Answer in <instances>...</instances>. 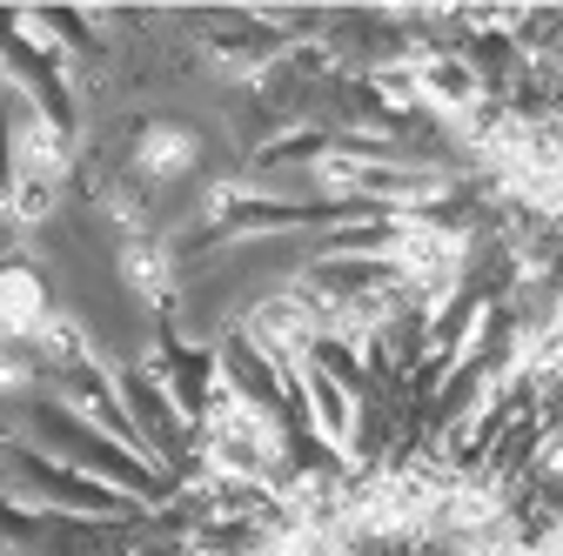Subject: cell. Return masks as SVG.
Listing matches in <instances>:
<instances>
[{
  "mask_svg": "<svg viewBox=\"0 0 563 556\" xmlns=\"http://www.w3.org/2000/svg\"><path fill=\"white\" fill-rule=\"evenodd\" d=\"M27 430H34V449H47V456H54V463H67V469H88V476L114 482V490H128L141 510H168V503H175V490H181L168 469L141 463L134 449H121L114 436H101L88 415H75V409L54 402V396H41V402H34Z\"/></svg>",
  "mask_w": 563,
  "mask_h": 556,
  "instance_id": "obj_1",
  "label": "cell"
},
{
  "mask_svg": "<svg viewBox=\"0 0 563 556\" xmlns=\"http://www.w3.org/2000/svg\"><path fill=\"white\" fill-rule=\"evenodd\" d=\"M8 456H14V476H21V482H8V490H21L27 503H41L54 516H88V523H141V516H155V510H141L128 490H114V482L54 463L27 436H8Z\"/></svg>",
  "mask_w": 563,
  "mask_h": 556,
  "instance_id": "obj_2",
  "label": "cell"
},
{
  "mask_svg": "<svg viewBox=\"0 0 563 556\" xmlns=\"http://www.w3.org/2000/svg\"><path fill=\"white\" fill-rule=\"evenodd\" d=\"M67 168H75V142H67V127L47 121L41 108H21L8 121V188H47V194H60Z\"/></svg>",
  "mask_w": 563,
  "mask_h": 556,
  "instance_id": "obj_3",
  "label": "cell"
},
{
  "mask_svg": "<svg viewBox=\"0 0 563 556\" xmlns=\"http://www.w3.org/2000/svg\"><path fill=\"white\" fill-rule=\"evenodd\" d=\"M201 168V134L188 127V121H168V114H155V121H141L134 127V148H128V175L134 181H181V175H195Z\"/></svg>",
  "mask_w": 563,
  "mask_h": 556,
  "instance_id": "obj_4",
  "label": "cell"
},
{
  "mask_svg": "<svg viewBox=\"0 0 563 556\" xmlns=\"http://www.w3.org/2000/svg\"><path fill=\"white\" fill-rule=\"evenodd\" d=\"M54 296H47V275L34 262H0V342L14 349H34L54 322Z\"/></svg>",
  "mask_w": 563,
  "mask_h": 556,
  "instance_id": "obj_5",
  "label": "cell"
},
{
  "mask_svg": "<svg viewBox=\"0 0 563 556\" xmlns=\"http://www.w3.org/2000/svg\"><path fill=\"white\" fill-rule=\"evenodd\" d=\"M121 282L141 296V302H168L175 296V255L155 242V235H141V242H121Z\"/></svg>",
  "mask_w": 563,
  "mask_h": 556,
  "instance_id": "obj_6",
  "label": "cell"
},
{
  "mask_svg": "<svg viewBox=\"0 0 563 556\" xmlns=\"http://www.w3.org/2000/svg\"><path fill=\"white\" fill-rule=\"evenodd\" d=\"M41 376H47V369H41L34 349H14V342H0V396H34Z\"/></svg>",
  "mask_w": 563,
  "mask_h": 556,
  "instance_id": "obj_7",
  "label": "cell"
}]
</instances>
